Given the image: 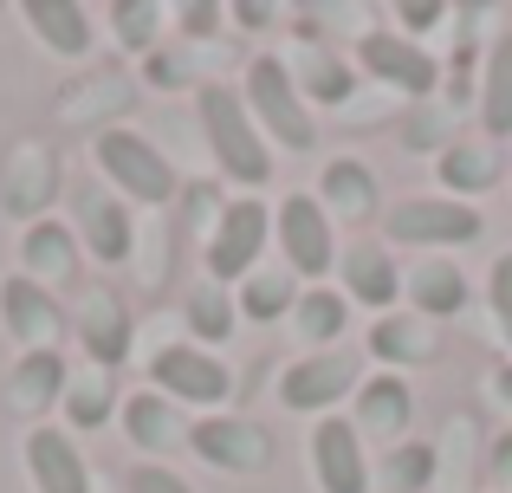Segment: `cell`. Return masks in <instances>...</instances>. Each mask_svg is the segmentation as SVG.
I'll return each mask as SVG.
<instances>
[{"instance_id": "cell-1", "label": "cell", "mask_w": 512, "mask_h": 493, "mask_svg": "<svg viewBox=\"0 0 512 493\" xmlns=\"http://www.w3.org/2000/svg\"><path fill=\"white\" fill-rule=\"evenodd\" d=\"M201 130H208V150H214V163H221V176L247 182V189H260V182L273 176V150H266L260 124L247 117L240 91L201 85Z\"/></svg>"}, {"instance_id": "cell-2", "label": "cell", "mask_w": 512, "mask_h": 493, "mask_svg": "<svg viewBox=\"0 0 512 493\" xmlns=\"http://www.w3.org/2000/svg\"><path fill=\"white\" fill-rule=\"evenodd\" d=\"M91 156H98L104 182H111L124 202H143V208H163L169 195H182V182H175L169 156L156 150L143 130H124V124H104L98 143H91Z\"/></svg>"}, {"instance_id": "cell-3", "label": "cell", "mask_w": 512, "mask_h": 493, "mask_svg": "<svg viewBox=\"0 0 512 493\" xmlns=\"http://www.w3.org/2000/svg\"><path fill=\"white\" fill-rule=\"evenodd\" d=\"M247 111H253V124H260L266 137H279L286 150H312V143H318L312 111H305L286 59H253L247 65Z\"/></svg>"}, {"instance_id": "cell-4", "label": "cell", "mask_w": 512, "mask_h": 493, "mask_svg": "<svg viewBox=\"0 0 512 493\" xmlns=\"http://www.w3.org/2000/svg\"><path fill=\"white\" fill-rule=\"evenodd\" d=\"M150 383H156V396H169V403H195V409L227 403V390H234L227 364L208 357V351H195V344H163V351L150 357Z\"/></svg>"}, {"instance_id": "cell-5", "label": "cell", "mask_w": 512, "mask_h": 493, "mask_svg": "<svg viewBox=\"0 0 512 493\" xmlns=\"http://www.w3.org/2000/svg\"><path fill=\"white\" fill-rule=\"evenodd\" d=\"M266 234H273L266 202H253V195L227 202L221 221H214V234H208V273H214V286H221V279H247L253 260H260V247H266Z\"/></svg>"}, {"instance_id": "cell-6", "label": "cell", "mask_w": 512, "mask_h": 493, "mask_svg": "<svg viewBox=\"0 0 512 493\" xmlns=\"http://www.w3.org/2000/svg\"><path fill=\"white\" fill-rule=\"evenodd\" d=\"M389 241H409V247H467L480 241V208L474 202H402L389 215Z\"/></svg>"}, {"instance_id": "cell-7", "label": "cell", "mask_w": 512, "mask_h": 493, "mask_svg": "<svg viewBox=\"0 0 512 493\" xmlns=\"http://www.w3.org/2000/svg\"><path fill=\"white\" fill-rule=\"evenodd\" d=\"M188 448H195L208 468L221 474H266L273 468V442H266V429H253V422L240 416H208L188 429Z\"/></svg>"}, {"instance_id": "cell-8", "label": "cell", "mask_w": 512, "mask_h": 493, "mask_svg": "<svg viewBox=\"0 0 512 493\" xmlns=\"http://www.w3.org/2000/svg\"><path fill=\"white\" fill-rule=\"evenodd\" d=\"M0 325H7V338L26 344V351H52V344L65 338L59 299H52L46 286H33L26 273H7V279H0Z\"/></svg>"}, {"instance_id": "cell-9", "label": "cell", "mask_w": 512, "mask_h": 493, "mask_svg": "<svg viewBox=\"0 0 512 493\" xmlns=\"http://www.w3.org/2000/svg\"><path fill=\"white\" fill-rule=\"evenodd\" d=\"M357 390V351H312L279 377V403L286 409H331Z\"/></svg>"}, {"instance_id": "cell-10", "label": "cell", "mask_w": 512, "mask_h": 493, "mask_svg": "<svg viewBox=\"0 0 512 493\" xmlns=\"http://www.w3.org/2000/svg\"><path fill=\"white\" fill-rule=\"evenodd\" d=\"M273 228H279V247H286L292 273H305V279L331 273L338 247H331L325 202H312V195H286V202H279V215H273Z\"/></svg>"}, {"instance_id": "cell-11", "label": "cell", "mask_w": 512, "mask_h": 493, "mask_svg": "<svg viewBox=\"0 0 512 493\" xmlns=\"http://www.w3.org/2000/svg\"><path fill=\"white\" fill-rule=\"evenodd\" d=\"M72 208H78V228H72V234L91 247V260H104V266L130 260V241H137V228H130L124 195H117V189H78Z\"/></svg>"}, {"instance_id": "cell-12", "label": "cell", "mask_w": 512, "mask_h": 493, "mask_svg": "<svg viewBox=\"0 0 512 493\" xmlns=\"http://www.w3.org/2000/svg\"><path fill=\"white\" fill-rule=\"evenodd\" d=\"M78 344L91 351L98 370H117L130 357V305L117 299L111 286H91L78 299Z\"/></svg>"}, {"instance_id": "cell-13", "label": "cell", "mask_w": 512, "mask_h": 493, "mask_svg": "<svg viewBox=\"0 0 512 493\" xmlns=\"http://www.w3.org/2000/svg\"><path fill=\"white\" fill-rule=\"evenodd\" d=\"M20 455H26V474H33V493H91V468H85V455L72 448L65 429H46V422H39L20 442Z\"/></svg>"}, {"instance_id": "cell-14", "label": "cell", "mask_w": 512, "mask_h": 493, "mask_svg": "<svg viewBox=\"0 0 512 493\" xmlns=\"http://www.w3.org/2000/svg\"><path fill=\"white\" fill-rule=\"evenodd\" d=\"M312 461L325 493H370V468H363V435L344 416H325L312 429Z\"/></svg>"}, {"instance_id": "cell-15", "label": "cell", "mask_w": 512, "mask_h": 493, "mask_svg": "<svg viewBox=\"0 0 512 493\" xmlns=\"http://www.w3.org/2000/svg\"><path fill=\"white\" fill-rule=\"evenodd\" d=\"M357 59H363L370 78L409 91V98H428V91H435V59H428L422 46H409V39H396V33H363Z\"/></svg>"}, {"instance_id": "cell-16", "label": "cell", "mask_w": 512, "mask_h": 493, "mask_svg": "<svg viewBox=\"0 0 512 493\" xmlns=\"http://www.w3.org/2000/svg\"><path fill=\"white\" fill-rule=\"evenodd\" d=\"M52 195H59V169H52V156L33 150V143L13 150L7 156V189H0V208H7V215H26V228H33V221H46L39 208H46Z\"/></svg>"}, {"instance_id": "cell-17", "label": "cell", "mask_w": 512, "mask_h": 493, "mask_svg": "<svg viewBox=\"0 0 512 493\" xmlns=\"http://www.w3.org/2000/svg\"><path fill=\"white\" fill-rule=\"evenodd\" d=\"M20 273L33 279V286H65V279L78 273V234L65 228V221H33L20 241Z\"/></svg>"}, {"instance_id": "cell-18", "label": "cell", "mask_w": 512, "mask_h": 493, "mask_svg": "<svg viewBox=\"0 0 512 493\" xmlns=\"http://www.w3.org/2000/svg\"><path fill=\"white\" fill-rule=\"evenodd\" d=\"M415 422V396L402 377H370L357 383V435H376V442H402Z\"/></svg>"}, {"instance_id": "cell-19", "label": "cell", "mask_w": 512, "mask_h": 493, "mask_svg": "<svg viewBox=\"0 0 512 493\" xmlns=\"http://www.w3.org/2000/svg\"><path fill=\"white\" fill-rule=\"evenodd\" d=\"M20 20L33 26V39L46 52H59V59H85L91 52V13L78 7V0H26Z\"/></svg>"}, {"instance_id": "cell-20", "label": "cell", "mask_w": 512, "mask_h": 493, "mask_svg": "<svg viewBox=\"0 0 512 493\" xmlns=\"http://www.w3.org/2000/svg\"><path fill=\"white\" fill-rule=\"evenodd\" d=\"M65 357L59 351H26L20 364L7 370V403L20 409V416H39V409L65 403Z\"/></svg>"}, {"instance_id": "cell-21", "label": "cell", "mask_w": 512, "mask_h": 493, "mask_svg": "<svg viewBox=\"0 0 512 493\" xmlns=\"http://www.w3.org/2000/svg\"><path fill=\"white\" fill-rule=\"evenodd\" d=\"M344 292H350V299H363V305H389L402 292L396 260H389L383 241H357V247L344 253Z\"/></svg>"}, {"instance_id": "cell-22", "label": "cell", "mask_w": 512, "mask_h": 493, "mask_svg": "<svg viewBox=\"0 0 512 493\" xmlns=\"http://www.w3.org/2000/svg\"><path fill=\"white\" fill-rule=\"evenodd\" d=\"M402 292H409L415 312H428V318H448V312H461V305H467V279L454 273L448 260H422V266H409Z\"/></svg>"}, {"instance_id": "cell-23", "label": "cell", "mask_w": 512, "mask_h": 493, "mask_svg": "<svg viewBox=\"0 0 512 493\" xmlns=\"http://www.w3.org/2000/svg\"><path fill=\"white\" fill-rule=\"evenodd\" d=\"M318 189H325V208H338L344 221H370V215H376V176H370L363 163H350V156L325 163Z\"/></svg>"}, {"instance_id": "cell-24", "label": "cell", "mask_w": 512, "mask_h": 493, "mask_svg": "<svg viewBox=\"0 0 512 493\" xmlns=\"http://www.w3.org/2000/svg\"><path fill=\"white\" fill-rule=\"evenodd\" d=\"M480 124L487 137H512V33L493 39L487 78H480Z\"/></svg>"}, {"instance_id": "cell-25", "label": "cell", "mask_w": 512, "mask_h": 493, "mask_svg": "<svg viewBox=\"0 0 512 493\" xmlns=\"http://www.w3.org/2000/svg\"><path fill=\"white\" fill-rule=\"evenodd\" d=\"M124 435H130V442H137V448H175V442H188V429H182V416H175V409H169V396H130V403H124Z\"/></svg>"}, {"instance_id": "cell-26", "label": "cell", "mask_w": 512, "mask_h": 493, "mask_svg": "<svg viewBox=\"0 0 512 493\" xmlns=\"http://www.w3.org/2000/svg\"><path fill=\"white\" fill-rule=\"evenodd\" d=\"M370 351L383 364H435V338H428L422 318H376Z\"/></svg>"}, {"instance_id": "cell-27", "label": "cell", "mask_w": 512, "mask_h": 493, "mask_svg": "<svg viewBox=\"0 0 512 493\" xmlns=\"http://www.w3.org/2000/svg\"><path fill=\"white\" fill-rule=\"evenodd\" d=\"M350 305L344 292H299V305H292V325H299V344H331L344 331Z\"/></svg>"}, {"instance_id": "cell-28", "label": "cell", "mask_w": 512, "mask_h": 493, "mask_svg": "<svg viewBox=\"0 0 512 493\" xmlns=\"http://www.w3.org/2000/svg\"><path fill=\"white\" fill-rule=\"evenodd\" d=\"M111 377H104V370H85V377H72L65 383V422H72V429H104V422H111Z\"/></svg>"}, {"instance_id": "cell-29", "label": "cell", "mask_w": 512, "mask_h": 493, "mask_svg": "<svg viewBox=\"0 0 512 493\" xmlns=\"http://www.w3.org/2000/svg\"><path fill=\"white\" fill-rule=\"evenodd\" d=\"M493 169H500V163H493L487 143H448V150H441V182H448V189H461V195L487 189Z\"/></svg>"}, {"instance_id": "cell-30", "label": "cell", "mask_w": 512, "mask_h": 493, "mask_svg": "<svg viewBox=\"0 0 512 493\" xmlns=\"http://www.w3.org/2000/svg\"><path fill=\"white\" fill-rule=\"evenodd\" d=\"M428 481H435V448L402 442V448H389V455H383V487L389 493H422Z\"/></svg>"}, {"instance_id": "cell-31", "label": "cell", "mask_w": 512, "mask_h": 493, "mask_svg": "<svg viewBox=\"0 0 512 493\" xmlns=\"http://www.w3.org/2000/svg\"><path fill=\"white\" fill-rule=\"evenodd\" d=\"M188 331H195L201 344H221L227 331H234V305H227V292L214 286V279L188 292Z\"/></svg>"}, {"instance_id": "cell-32", "label": "cell", "mask_w": 512, "mask_h": 493, "mask_svg": "<svg viewBox=\"0 0 512 493\" xmlns=\"http://www.w3.org/2000/svg\"><path fill=\"white\" fill-rule=\"evenodd\" d=\"M111 26H117V39H124L130 52H150L156 46V26H163V7H156V0H117Z\"/></svg>"}, {"instance_id": "cell-33", "label": "cell", "mask_w": 512, "mask_h": 493, "mask_svg": "<svg viewBox=\"0 0 512 493\" xmlns=\"http://www.w3.org/2000/svg\"><path fill=\"white\" fill-rule=\"evenodd\" d=\"M292 279H279V273H253L247 279V292H240V312L247 318H279V312H292Z\"/></svg>"}, {"instance_id": "cell-34", "label": "cell", "mask_w": 512, "mask_h": 493, "mask_svg": "<svg viewBox=\"0 0 512 493\" xmlns=\"http://www.w3.org/2000/svg\"><path fill=\"white\" fill-rule=\"evenodd\" d=\"M448 137H454V111H441V104H422V111L402 117V143L409 150H441Z\"/></svg>"}, {"instance_id": "cell-35", "label": "cell", "mask_w": 512, "mask_h": 493, "mask_svg": "<svg viewBox=\"0 0 512 493\" xmlns=\"http://www.w3.org/2000/svg\"><path fill=\"white\" fill-rule=\"evenodd\" d=\"M299 78H305V91H312L318 104H338V98H344V85H350V72H344V65L318 59V52H305V59H299Z\"/></svg>"}, {"instance_id": "cell-36", "label": "cell", "mask_w": 512, "mask_h": 493, "mask_svg": "<svg viewBox=\"0 0 512 493\" xmlns=\"http://www.w3.org/2000/svg\"><path fill=\"white\" fill-rule=\"evenodd\" d=\"M130 98H137V91H130V78H98L85 98H65L59 111H65V117H85V111H104V104H117V111H124Z\"/></svg>"}, {"instance_id": "cell-37", "label": "cell", "mask_w": 512, "mask_h": 493, "mask_svg": "<svg viewBox=\"0 0 512 493\" xmlns=\"http://www.w3.org/2000/svg\"><path fill=\"white\" fill-rule=\"evenodd\" d=\"M487 305H493V325H500V338L512 344V253H506V260H493V273H487Z\"/></svg>"}, {"instance_id": "cell-38", "label": "cell", "mask_w": 512, "mask_h": 493, "mask_svg": "<svg viewBox=\"0 0 512 493\" xmlns=\"http://www.w3.org/2000/svg\"><path fill=\"white\" fill-rule=\"evenodd\" d=\"M130 493H195V487L163 461H143V468H130Z\"/></svg>"}, {"instance_id": "cell-39", "label": "cell", "mask_w": 512, "mask_h": 493, "mask_svg": "<svg viewBox=\"0 0 512 493\" xmlns=\"http://www.w3.org/2000/svg\"><path fill=\"white\" fill-rule=\"evenodd\" d=\"M182 208H188V228H201V221L221 208V195H214V182H188V195H182ZM221 221V215H214Z\"/></svg>"}, {"instance_id": "cell-40", "label": "cell", "mask_w": 512, "mask_h": 493, "mask_svg": "<svg viewBox=\"0 0 512 493\" xmlns=\"http://www.w3.org/2000/svg\"><path fill=\"white\" fill-rule=\"evenodd\" d=\"M175 20H182V33H188V39H208L214 26H221V7H208V0H195V7H182Z\"/></svg>"}, {"instance_id": "cell-41", "label": "cell", "mask_w": 512, "mask_h": 493, "mask_svg": "<svg viewBox=\"0 0 512 493\" xmlns=\"http://www.w3.org/2000/svg\"><path fill=\"white\" fill-rule=\"evenodd\" d=\"M487 474H493V487H500V493H512V429L487 448Z\"/></svg>"}, {"instance_id": "cell-42", "label": "cell", "mask_w": 512, "mask_h": 493, "mask_svg": "<svg viewBox=\"0 0 512 493\" xmlns=\"http://www.w3.org/2000/svg\"><path fill=\"white\" fill-rule=\"evenodd\" d=\"M448 20V7H435V0H409V7H402V26H415V33H422V26H441Z\"/></svg>"}, {"instance_id": "cell-43", "label": "cell", "mask_w": 512, "mask_h": 493, "mask_svg": "<svg viewBox=\"0 0 512 493\" xmlns=\"http://www.w3.org/2000/svg\"><path fill=\"white\" fill-rule=\"evenodd\" d=\"M150 78H156V85H182V59H175V52H156V59H150Z\"/></svg>"}, {"instance_id": "cell-44", "label": "cell", "mask_w": 512, "mask_h": 493, "mask_svg": "<svg viewBox=\"0 0 512 493\" xmlns=\"http://www.w3.org/2000/svg\"><path fill=\"white\" fill-rule=\"evenodd\" d=\"M234 20H240V26H266V20H273V7H260V0H240Z\"/></svg>"}, {"instance_id": "cell-45", "label": "cell", "mask_w": 512, "mask_h": 493, "mask_svg": "<svg viewBox=\"0 0 512 493\" xmlns=\"http://www.w3.org/2000/svg\"><path fill=\"white\" fill-rule=\"evenodd\" d=\"M493 390H500V403H512V364L500 370V383H493Z\"/></svg>"}]
</instances>
